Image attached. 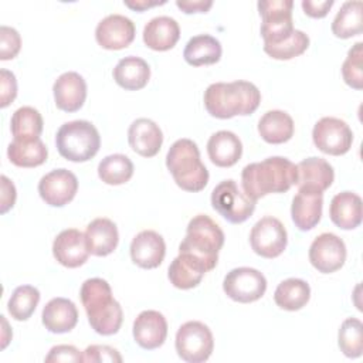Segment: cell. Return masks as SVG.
<instances>
[{
	"label": "cell",
	"instance_id": "cell-43",
	"mask_svg": "<svg viewBox=\"0 0 363 363\" xmlns=\"http://www.w3.org/2000/svg\"><path fill=\"white\" fill-rule=\"evenodd\" d=\"M45 362H84V354L72 345H57L45 356Z\"/></svg>",
	"mask_w": 363,
	"mask_h": 363
},
{
	"label": "cell",
	"instance_id": "cell-31",
	"mask_svg": "<svg viewBox=\"0 0 363 363\" xmlns=\"http://www.w3.org/2000/svg\"><path fill=\"white\" fill-rule=\"evenodd\" d=\"M221 44L210 34H199L191 37L183 51L184 61L191 67L213 65L221 58Z\"/></svg>",
	"mask_w": 363,
	"mask_h": 363
},
{
	"label": "cell",
	"instance_id": "cell-44",
	"mask_svg": "<svg viewBox=\"0 0 363 363\" xmlns=\"http://www.w3.org/2000/svg\"><path fill=\"white\" fill-rule=\"evenodd\" d=\"M0 82H1V95H0V106H9L17 96V81L13 72L9 69L0 71Z\"/></svg>",
	"mask_w": 363,
	"mask_h": 363
},
{
	"label": "cell",
	"instance_id": "cell-39",
	"mask_svg": "<svg viewBox=\"0 0 363 363\" xmlns=\"http://www.w3.org/2000/svg\"><path fill=\"white\" fill-rule=\"evenodd\" d=\"M309 47V37L302 30H295L291 37L279 44L264 45V51L274 60H292L302 55Z\"/></svg>",
	"mask_w": 363,
	"mask_h": 363
},
{
	"label": "cell",
	"instance_id": "cell-48",
	"mask_svg": "<svg viewBox=\"0 0 363 363\" xmlns=\"http://www.w3.org/2000/svg\"><path fill=\"white\" fill-rule=\"evenodd\" d=\"M126 7L135 10V11H145L146 9L155 7V6H162L166 1H149V0H135V1H123Z\"/></svg>",
	"mask_w": 363,
	"mask_h": 363
},
{
	"label": "cell",
	"instance_id": "cell-14",
	"mask_svg": "<svg viewBox=\"0 0 363 363\" xmlns=\"http://www.w3.org/2000/svg\"><path fill=\"white\" fill-rule=\"evenodd\" d=\"M78 191L77 176L67 169H55L38 182L40 197L52 207L68 204Z\"/></svg>",
	"mask_w": 363,
	"mask_h": 363
},
{
	"label": "cell",
	"instance_id": "cell-42",
	"mask_svg": "<svg viewBox=\"0 0 363 363\" xmlns=\"http://www.w3.org/2000/svg\"><path fill=\"white\" fill-rule=\"evenodd\" d=\"M84 362L88 363H104L113 362L121 363L122 356L119 352L108 345H91L84 350Z\"/></svg>",
	"mask_w": 363,
	"mask_h": 363
},
{
	"label": "cell",
	"instance_id": "cell-13",
	"mask_svg": "<svg viewBox=\"0 0 363 363\" xmlns=\"http://www.w3.org/2000/svg\"><path fill=\"white\" fill-rule=\"evenodd\" d=\"M346 245L333 233L319 234L309 247V261L322 274H332L340 269L346 261Z\"/></svg>",
	"mask_w": 363,
	"mask_h": 363
},
{
	"label": "cell",
	"instance_id": "cell-6",
	"mask_svg": "<svg viewBox=\"0 0 363 363\" xmlns=\"http://www.w3.org/2000/svg\"><path fill=\"white\" fill-rule=\"evenodd\" d=\"M58 153L69 162H88L101 147L98 129L88 121H71L60 126L55 135Z\"/></svg>",
	"mask_w": 363,
	"mask_h": 363
},
{
	"label": "cell",
	"instance_id": "cell-40",
	"mask_svg": "<svg viewBox=\"0 0 363 363\" xmlns=\"http://www.w3.org/2000/svg\"><path fill=\"white\" fill-rule=\"evenodd\" d=\"M343 81L353 89L363 88V43H356L342 64Z\"/></svg>",
	"mask_w": 363,
	"mask_h": 363
},
{
	"label": "cell",
	"instance_id": "cell-26",
	"mask_svg": "<svg viewBox=\"0 0 363 363\" xmlns=\"http://www.w3.org/2000/svg\"><path fill=\"white\" fill-rule=\"evenodd\" d=\"M206 272L208 271L200 259L187 252H179L169 265L167 277L173 286L179 289H191L201 282Z\"/></svg>",
	"mask_w": 363,
	"mask_h": 363
},
{
	"label": "cell",
	"instance_id": "cell-5",
	"mask_svg": "<svg viewBox=\"0 0 363 363\" xmlns=\"http://www.w3.org/2000/svg\"><path fill=\"white\" fill-rule=\"evenodd\" d=\"M224 245V233L220 225L206 214L194 216L186 230V237L179 245V252H187L200 259L207 271L216 268L218 251Z\"/></svg>",
	"mask_w": 363,
	"mask_h": 363
},
{
	"label": "cell",
	"instance_id": "cell-22",
	"mask_svg": "<svg viewBox=\"0 0 363 363\" xmlns=\"http://www.w3.org/2000/svg\"><path fill=\"white\" fill-rule=\"evenodd\" d=\"M322 207L323 193L298 190L291 206V217L295 227H298L301 231L315 228L322 218Z\"/></svg>",
	"mask_w": 363,
	"mask_h": 363
},
{
	"label": "cell",
	"instance_id": "cell-37",
	"mask_svg": "<svg viewBox=\"0 0 363 363\" xmlns=\"http://www.w3.org/2000/svg\"><path fill=\"white\" fill-rule=\"evenodd\" d=\"M40 302V292L31 285H20L14 289L7 302L10 316L18 322L27 320L35 311Z\"/></svg>",
	"mask_w": 363,
	"mask_h": 363
},
{
	"label": "cell",
	"instance_id": "cell-36",
	"mask_svg": "<svg viewBox=\"0 0 363 363\" xmlns=\"http://www.w3.org/2000/svg\"><path fill=\"white\" fill-rule=\"evenodd\" d=\"M99 179L111 186H119L130 180L133 176V163L132 160L122 155L113 153L104 157L98 164Z\"/></svg>",
	"mask_w": 363,
	"mask_h": 363
},
{
	"label": "cell",
	"instance_id": "cell-15",
	"mask_svg": "<svg viewBox=\"0 0 363 363\" xmlns=\"http://www.w3.org/2000/svg\"><path fill=\"white\" fill-rule=\"evenodd\" d=\"M136 28L130 18L122 14H109L95 28V40L105 50H122L135 40Z\"/></svg>",
	"mask_w": 363,
	"mask_h": 363
},
{
	"label": "cell",
	"instance_id": "cell-19",
	"mask_svg": "<svg viewBox=\"0 0 363 363\" xmlns=\"http://www.w3.org/2000/svg\"><path fill=\"white\" fill-rule=\"evenodd\" d=\"M335 179L333 167L322 157H308L296 164V186L298 190L323 193Z\"/></svg>",
	"mask_w": 363,
	"mask_h": 363
},
{
	"label": "cell",
	"instance_id": "cell-17",
	"mask_svg": "<svg viewBox=\"0 0 363 363\" xmlns=\"http://www.w3.org/2000/svg\"><path fill=\"white\" fill-rule=\"evenodd\" d=\"M166 255L163 237L153 230H143L130 242V258L133 264L145 269L157 268Z\"/></svg>",
	"mask_w": 363,
	"mask_h": 363
},
{
	"label": "cell",
	"instance_id": "cell-23",
	"mask_svg": "<svg viewBox=\"0 0 363 363\" xmlns=\"http://www.w3.org/2000/svg\"><path fill=\"white\" fill-rule=\"evenodd\" d=\"M85 241L88 250L95 257H106L112 254L119 242L116 224L105 217L92 220L85 230Z\"/></svg>",
	"mask_w": 363,
	"mask_h": 363
},
{
	"label": "cell",
	"instance_id": "cell-10",
	"mask_svg": "<svg viewBox=\"0 0 363 363\" xmlns=\"http://www.w3.org/2000/svg\"><path fill=\"white\" fill-rule=\"evenodd\" d=\"M312 140L322 153L340 156L350 150L353 132L345 121L333 116H325L315 123Z\"/></svg>",
	"mask_w": 363,
	"mask_h": 363
},
{
	"label": "cell",
	"instance_id": "cell-1",
	"mask_svg": "<svg viewBox=\"0 0 363 363\" xmlns=\"http://www.w3.org/2000/svg\"><path fill=\"white\" fill-rule=\"evenodd\" d=\"M295 183L296 166L282 156L250 163L241 172L242 190L254 201L271 193H285Z\"/></svg>",
	"mask_w": 363,
	"mask_h": 363
},
{
	"label": "cell",
	"instance_id": "cell-35",
	"mask_svg": "<svg viewBox=\"0 0 363 363\" xmlns=\"http://www.w3.org/2000/svg\"><path fill=\"white\" fill-rule=\"evenodd\" d=\"M44 128L41 113L33 106L18 108L10 121V129L14 139L30 140L40 138Z\"/></svg>",
	"mask_w": 363,
	"mask_h": 363
},
{
	"label": "cell",
	"instance_id": "cell-21",
	"mask_svg": "<svg viewBox=\"0 0 363 363\" xmlns=\"http://www.w3.org/2000/svg\"><path fill=\"white\" fill-rule=\"evenodd\" d=\"M128 142L135 153L143 157H153L162 147L163 133L152 119L139 118L128 129Z\"/></svg>",
	"mask_w": 363,
	"mask_h": 363
},
{
	"label": "cell",
	"instance_id": "cell-4",
	"mask_svg": "<svg viewBox=\"0 0 363 363\" xmlns=\"http://www.w3.org/2000/svg\"><path fill=\"white\" fill-rule=\"evenodd\" d=\"M166 167L184 191H201L208 183V170L200 159L197 145L190 139H179L170 146L166 155Z\"/></svg>",
	"mask_w": 363,
	"mask_h": 363
},
{
	"label": "cell",
	"instance_id": "cell-45",
	"mask_svg": "<svg viewBox=\"0 0 363 363\" xmlns=\"http://www.w3.org/2000/svg\"><path fill=\"white\" fill-rule=\"evenodd\" d=\"M301 4L303 9V13L306 16H309L312 18H323L332 9L333 0H320V1L303 0Z\"/></svg>",
	"mask_w": 363,
	"mask_h": 363
},
{
	"label": "cell",
	"instance_id": "cell-25",
	"mask_svg": "<svg viewBox=\"0 0 363 363\" xmlns=\"http://www.w3.org/2000/svg\"><path fill=\"white\" fill-rule=\"evenodd\" d=\"M180 38L179 23L169 16H159L146 23L143 43L153 51L172 50Z\"/></svg>",
	"mask_w": 363,
	"mask_h": 363
},
{
	"label": "cell",
	"instance_id": "cell-28",
	"mask_svg": "<svg viewBox=\"0 0 363 363\" xmlns=\"http://www.w3.org/2000/svg\"><path fill=\"white\" fill-rule=\"evenodd\" d=\"M332 223L342 230H353L362 223V199L353 191L337 193L329 206Z\"/></svg>",
	"mask_w": 363,
	"mask_h": 363
},
{
	"label": "cell",
	"instance_id": "cell-27",
	"mask_svg": "<svg viewBox=\"0 0 363 363\" xmlns=\"http://www.w3.org/2000/svg\"><path fill=\"white\" fill-rule=\"evenodd\" d=\"M207 153L213 164L218 167H231L241 159L242 143L234 132L218 130L210 136L207 142Z\"/></svg>",
	"mask_w": 363,
	"mask_h": 363
},
{
	"label": "cell",
	"instance_id": "cell-20",
	"mask_svg": "<svg viewBox=\"0 0 363 363\" xmlns=\"http://www.w3.org/2000/svg\"><path fill=\"white\" fill-rule=\"evenodd\" d=\"M133 339L146 350L160 347L167 336L166 318L157 311H143L133 322Z\"/></svg>",
	"mask_w": 363,
	"mask_h": 363
},
{
	"label": "cell",
	"instance_id": "cell-41",
	"mask_svg": "<svg viewBox=\"0 0 363 363\" xmlns=\"http://www.w3.org/2000/svg\"><path fill=\"white\" fill-rule=\"evenodd\" d=\"M21 48V37L13 27H0V60L7 61L17 57Z\"/></svg>",
	"mask_w": 363,
	"mask_h": 363
},
{
	"label": "cell",
	"instance_id": "cell-34",
	"mask_svg": "<svg viewBox=\"0 0 363 363\" xmlns=\"http://www.w3.org/2000/svg\"><path fill=\"white\" fill-rule=\"evenodd\" d=\"M363 30V4L359 0L346 1L333 18L332 33L337 38L359 35Z\"/></svg>",
	"mask_w": 363,
	"mask_h": 363
},
{
	"label": "cell",
	"instance_id": "cell-2",
	"mask_svg": "<svg viewBox=\"0 0 363 363\" xmlns=\"http://www.w3.org/2000/svg\"><path fill=\"white\" fill-rule=\"evenodd\" d=\"M259 102L261 92L250 81L216 82L204 91V106L211 116L218 119L251 115L257 111Z\"/></svg>",
	"mask_w": 363,
	"mask_h": 363
},
{
	"label": "cell",
	"instance_id": "cell-46",
	"mask_svg": "<svg viewBox=\"0 0 363 363\" xmlns=\"http://www.w3.org/2000/svg\"><path fill=\"white\" fill-rule=\"evenodd\" d=\"M16 187L13 182H10L6 176H1V208L0 213L6 214L10 208H13L16 203Z\"/></svg>",
	"mask_w": 363,
	"mask_h": 363
},
{
	"label": "cell",
	"instance_id": "cell-7",
	"mask_svg": "<svg viewBox=\"0 0 363 363\" xmlns=\"http://www.w3.org/2000/svg\"><path fill=\"white\" fill-rule=\"evenodd\" d=\"M258 11L262 18L261 35L264 45L279 44L295 31L292 21V0H261Z\"/></svg>",
	"mask_w": 363,
	"mask_h": 363
},
{
	"label": "cell",
	"instance_id": "cell-3",
	"mask_svg": "<svg viewBox=\"0 0 363 363\" xmlns=\"http://www.w3.org/2000/svg\"><path fill=\"white\" fill-rule=\"evenodd\" d=\"M91 328L102 336L118 333L123 320L122 306L112 296L111 285L102 278L84 281L79 291Z\"/></svg>",
	"mask_w": 363,
	"mask_h": 363
},
{
	"label": "cell",
	"instance_id": "cell-47",
	"mask_svg": "<svg viewBox=\"0 0 363 363\" xmlns=\"http://www.w3.org/2000/svg\"><path fill=\"white\" fill-rule=\"evenodd\" d=\"M176 6L186 14H193V13H207L213 1L210 0H177Z\"/></svg>",
	"mask_w": 363,
	"mask_h": 363
},
{
	"label": "cell",
	"instance_id": "cell-8",
	"mask_svg": "<svg viewBox=\"0 0 363 363\" xmlns=\"http://www.w3.org/2000/svg\"><path fill=\"white\" fill-rule=\"evenodd\" d=\"M211 206L231 224L247 221L255 210V201L241 191L233 179L223 180L213 189Z\"/></svg>",
	"mask_w": 363,
	"mask_h": 363
},
{
	"label": "cell",
	"instance_id": "cell-18",
	"mask_svg": "<svg viewBox=\"0 0 363 363\" xmlns=\"http://www.w3.org/2000/svg\"><path fill=\"white\" fill-rule=\"evenodd\" d=\"M52 92L58 109L68 113L77 112L86 99V82L78 72L68 71L55 79Z\"/></svg>",
	"mask_w": 363,
	"mask_h": 363
},
{
	"label": "cell",
	"instance_id": "cell-24",
	"mask_svg": "<svg viewBox=\"0 0 363 363\" xmlns=\"http://www.w3.org/2000/svg\"><path fill=\"white\" fill-rule=\"evenodd\" d=\"M41 320L51 333H67L77 326L78 309L67 298H52L43 309Z\"/></svg>",
	"mask_w": 363,
	"mask_h": 363
},
{
	"label": "cell",
	"instance_id": "cell-12",
	"mask_svg": "<svg viewBox=\"0 0 363 363\" xmlns=\"http://www.w3.org/2000/svg\"><path fill=\"white\" fill-rule=\"evenodd\" d=\"M288 234L284 224L272 217L265 216L258 220L250 233V244L252 251L262 258H277L286 248Z\"/></svg>",
	"mask_w": 363,
	"mask_h": 363
},
{
	"label": "cell",
	"instance_id": "cell-11",
	"mask_svg": "<svg viewBox=\"0 0 363 363\" xmlns=\"http://www.w3.org/2000/svg\"><path fill=\"white\" fill-rule=\"evenodd\" d=\"M223 289L230 299L240 303H250L264 296L267 279L255 268L240 267L227 272L223 281Z\"/></svg>",
	"mask_w": 363,
	"mask_h": 363
},
{
	"label": "cell",
	"instance_id": "cell-9",
	"mask_svg": "<svg viewBox=\"0 0 363 363\" xmlns=\"http://www.w3.org/2000/svg\"><path fill=\"white\" fill-rule=\"evenodd\" d=\"M174 346L182 360L187 363H203L213 353V333L203 322L189 320L179 328Z\"/></svg>",
	"mask_w": 363,
	"mask_h": 363
},
{
	"label": "cell",
	"instance_id": "cell-33",
	"mask_svg": "<svg viewBox=\"0 0 363 363\" xmlns=\"http://www.w3.org/2000/svg\"><path fill=\"white\" fill-rule=\"evenodd\" d=\"M311 298V288L309 284L299 278H288L282 281L275 292L274 301L275 303L285 311H299L302 309Z\"/></svg>",
	"mask_w": 363,
	"mask_h": 363
},
{
	"label": "cell",
	"instance_id": "cell-29",
	"mask_svg": "<svg viewBox=\"0 0 363 363\" xmlns=\"http://www.w3.org/2000/svg\"><path fill=\"white\" fill-rule=\"evenodd\" d=\"M112 74L115 82L121 88L126 91H139L147 85L150 68L143 58L129 55L118 61Z\"/></svg>",
	"mask_w": 363,
	"mask_h": 363
},
{
	"label": "cell",
	"instance_id": "cell-30",
	"mask_svg": "<svg viewBox=\"0 0 363 363\" xmlns=\"http://www.w3.org/2000/svg\"><path fill=\"white\" fill-rule=\"evenodd\" d=\"M295 125L289 113L274 109L265 112L258 121L259 136L271 145H281L294 136Z\"/></svg>",
	"mask_w": 363,
	"mask_h": 363
},
{
	"label": "cell",
	"instance_id": "cell-16",
	"mask_svg": "<svg viewBox=\"0 0 363 363\" xmlns=\"http://www.w3.org/2000/svg\"><path fill=\"white\" fill-rule=\"evenodd\" d=\"M89 254L85 234L77 228L61 231L52 242L54 258L67 268H78L84 265Z\"/></svg>",
	"mask_w": 363,
	"mask_h": 363
},
{
	"label": "cell",
	"instance_id": "cell-38",
	"mask_svg": "<svg viewBox=\"0 0 363 363\" xmlns=\"http://www.w3.org/2000/svg\"><path fill=\"white\" fill-rule=\"evenodd\" d=\"M337 343L340 352L350 359L360 357L363 353V323L357 318H347L339 328Z\"/></svg>",
	"mask_w": 363,
	"mask_h": 363
},
{
	"label": "cell",
	"instance_id": "cell-32",
	"mask_svg": "<svg viewBox=\"0 0 363 363\" xmlns=\"http://www.w3.org/2000/svg\"><path fill=\"white\" fill-rule=\"evenodd\" d=\"M47 146L40 138L30 140L14 139L7 147V157L17 167H37L47 160Z\"/></svg>",
	"mask_w": 363,
	"mask_h": 363
}]
</instances>
